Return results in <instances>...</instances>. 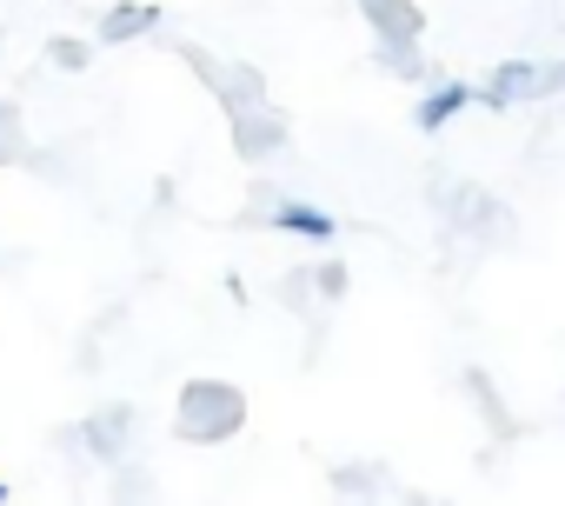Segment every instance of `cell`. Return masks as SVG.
Returning a JSON list of instances; mask_svg holds the SVG:
<instances>
[{
	"instance_id": "3",
	"label": "cell",
	"mask_w": 565,
	"mask_h": 506,
	"mask_svg": "<svg viewBox=\"0 0 565 506\" xmlns=\"http://www.w3.org/2000/svg\"><path fill=\"white\" fill-rule=\"evenodd\" d=\"M233 120H239V127H233V147H239V160H266V154H279V147H287V120H279L266 101H259V107H239Z\"/></svg>"
},
{
	"instance_id": "6",
	"label": "cell",
	"mask_w": 565,
	"mask_h": 506,
	"mask_svg": "<svg viewBox=\"0 0 565 506\" xmlns=\"http://www.w3.org/2000/svg\"><path fill=\"white\" fill-rule=\"evenodd\" d=\"M552 81H545V67H532V61H505L486 87H479V101H492V107H519V101H532V94H545Z\"/></svg>"
},
{
	"instance_id": "7",
	"label": "cell",
	"mask_w": 565,
	"mask_h": 506,
	"mask_svg": "<svg viewBox=\"0 0 565 506\" xmlns=\"http://www.w3.org/2000/svg\"><path fill=\"white\" fill-rule=\"evenodd\" d=\"M213 87H220L226 114H239V107H259V101H266V81H259L253 67H226V74H213Z\"/></svg>"
},
{
	"instance_id": "2",
	"label": "cell",
	"mask_w": 565,
	"mask_h": 506,
	"mask_svg": "<svg viewBox=\"0 0 565 506\" xmlns=\"http://www.w3.org/2000/svg\"><path fill=\"white\" fill-rule=\"evenodd\" d=\"M472 101H479L472 81H433V87L419 94V107H413V127H419V134H446Z\"/></svg>"
},
{
	"instance_id": "1",
	"label": "cell",
	"mask_w": 565,
	"mask_h": 506,
	"mask_svg": "<svg viewBox=\"0 0 565 506\" xmlns=\"http://www.w3.org/2000/svg\"><path fill=\"white\" fill-rule=\"evenodd\" d=\"M239 420H246V400L226 380H193L180 393V433L186 440H226V433H239Z\"/></svg>"
},
{
	"instance_id": "4",
	"label": "cell",
	"mask_w": 565,
	"mask_h": 506,
	"mask_svg": "<svg viewBox=\"0 0 565 506\" xmlns=\"http://www.w3.org/2000/svg\"><path fill=\"white\" fill-rule=\"evenodd\" d=\"M266 220H273V233H294V240H313V246H333L340 240V220L327 207H313V200H279Z\"/></svg>"
},
{
	"instance_id": "5",
	"label": "cell",
	"mask_w": 565,
	"mask_h": 506,
	"mask_svg": "<svg viewBox=\"0 0 565 506\" xmlns=\"http://www.w3.org/2000/svg\"><path fill=\"white\" fill-rule=\"evenodd\" d=\"M360 8H366V21H373L380 48H419V28H426V14L413 8V0H360Z\"/></svg>"
},
{
	"instance_id": "8",
	"label": "cell",
	"mask_w": 565,
	"mask_h": 506,
	"mask_svg": "<svg viewBox=\"0 0 565 506\" xmlns=\"http://www.w3.org/2000/svg\"><path fill=\"white\" fill-rule=\"evenodd\" d=\"M153 21H160L153 8H114V14H107V28H100V41H134V34H147Z\"/></svg>"
},
{
	"instance_id": "10",
	"label": "cell",
	"mask_w": 565,
	"mask_h": 506,
	"mask_svg": "<svg viewBox=\"0 0 565 506\" xmlns=\"http://www.w3.org/2000/svg\"><path fill=\"white\" fill-rule=\"evenodd\" d=\"M552 87H565V67H558V74H552Z\"/></svg>"
},
{
	"instance_id": "9",
	"label": "cell",
	"mask_w": 565,
	"mask_h": 506,
	"mask_svg": "<svg viewBox=\"0 0 565 506\" xmlns=\"http://www.w3.org/2000/svg\"><path fill=\"white\" fill-rule=\"evenodd\" d=\"M320 294H327V301H340V294H347V267H340V261H327V267H320Z\"/></svg>"
}]
</instances>
